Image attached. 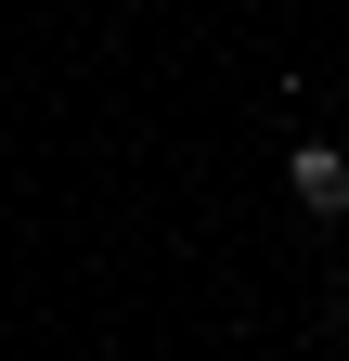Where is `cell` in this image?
Wrapping results in <instances>:
<instances>
[{"instance_id": "obj_1", "label": "cell", "mask_w": 349, "mask_h": 361, "mask_svg": "<svg viewBox=\"0 0 349 361\" xmlns=\"http://www.w3.org/2000/svg\"><path fill=\"white\" fill-rule=\"evenodd\" d=\"M285 180H297V207H311V219H349V142H297Z\"/></svg>"}, {"instance_id": "obj_2", "label": "cell", "mask_w": 349, "mask_h": 361, "mask_svg": "<svg viewBox=\"0 0 349 361\" xmlns=\"http://www.w3.org/2000/svg\"><path fill=\"white\" fill-rule=\"evenodd\" d=\"M336 142H349V129H336Z\"/></svg>"}]
</instances>
